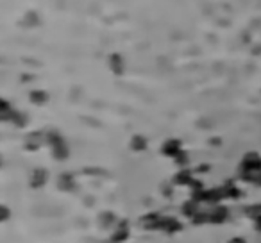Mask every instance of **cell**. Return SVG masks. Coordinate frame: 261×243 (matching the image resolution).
Returning <instances> with one entry per match:
<instances>
[{
  "mask_svg": "<svg viewBox=\"0 0 261 243\" xmlns=\"http://www.w3.org/2000/svg\"><path fill=\"white\" fill-rule=\"evenodd\" d=\"M229 243H245L241 238H233V240H229Z\"/></svg>",
  "mask_w": 261,
  "mask_h": 243,
  "instance_id": "1",
  "label": "cell"
},
{
  "mask_svg": "<svg viewBox=\"0 0 261 243\" xmlns=\"http://www.w3.org/2000/svg\"><path fill=\"white\" fill-rule=\"evenodd\" d=\"M256 229H258V231H261V217L256 218Z\"/></svg>",
  "mask_w": 261,
  "mask_h": 243,
  "instance_id": "2",
  "label": "cell"
}]
</instances>
